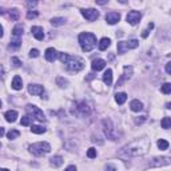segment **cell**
I'll return each instance as SVG.
<instances>
[{"instance_id":"obj_47","label":"cell","mask_w":171,"mask_h":171,"mask_svg":"<svg viewBox=\"0 0 171 171\" xmlns=\"http://www.w3.org/2000/svg\"><path fill=\"white\" fill-rule=\"evenodd\" d=\"M3 36V27H2V24H0V38Z\"/></svg>"},{"instance_id":"obj_29","label":"cell","mask_w":171,"mask_h":171,"mask_svg":"<svg viewBox=\"0 0 171 171\" xmlns=\"http://www.w3.org/2000/svg\"><path fill=\"white\" fill-rule=\"evenodd\" d=\"M64 22H66L64 18H53L51 20V24L52 26H62V24H64Z\"/></svg>"},{"instance_id":"obj_2","label":"cell","mask_w":171,"mask_h":171,"mask_svg":"<svg viewBox=\"0 0 171 171\" xmlns=\"http://www.w3.org/2000/svg\"><path fill=\"white\" fill-rule=\"evenodd\" d=\"M60 62L64 63L66 67L72 72H79L84 68V60L79 56H70L68 53H60Z\"/></svg>"},{"instance_id":"obj_24","label":"cell","mask_w":171,"mask_h":171,"mask_svg":"<svg viewBox=\"0 0 171 171\" xmlns=\"http://www.w3.org/2000/svg\"><path fill=\"white\" fill-rule=\"evenodd\" d=\"M22 35H23V27L18 24L16 27H13V29H12V36H16V38H22Z\"/></svg>"},{"instance_id":"obj_48","label":"cell","mask_w":171,"mask_h":171,"mask_svg":"<svg viewBox=\"0 0 171 171\" xmlns=\"http://www.w3.org/2000/svg\"><path fill=\"white\" fill-rule=\"evenodd\" d=\"M0 171H9V170H7V169H0Z\"/></svg>"},{"instance_id":"obj_23","label":"cell","mask_w":171,"mask_h":171,"mask_svg":"<svg viewBox=\"0 0 171 171\" xmlns=\"http://www.w3.org/2000/svg\"><path fill=\"white\" fill-rule=\"evenodd\" d=\"M128 44L127 42H118V53H125L126 51H128Z\"/></svg>"},{"instance_id":"obj_13","label":"cell","mask_w":171,"mask_h":171,"mask_svg":"<svg viewBox=\"0 0 171 171\" xmlns=\"http://www.w3.org/2000/svg\"><path fill=\"white\" fill-rule=\"evenodd\" d=\"M31 32H32V35L35 36V39H38V40L44 39V31H43L42 27H32Z\"/></svg>"},{"instance_id":"obj_42","label":"cell","mask_w":171,"mask_h":171,"mask_svg":"<svg viewBox=\"0 0 171 171\" xmlns=\"http://www.w3.org/2000/svg\"><path fill=\"white\" fill-rule=\"evenodd\" d=\"M166 72L169 74V75L171 74V63H167V64H166Z\"/></svg>"},{"instance_id":"obj_1","label":"cell","mask_w":171,"mask_h":171,"mask_svg":"<svg viewBox=\"0 0 171 171\" xmlns=\"http://www.w3.org/2000/svg\"><path fill=\"white\" fill-rule=\"evenodd\" d=\"M150 146H151V143H150L149 139H136L131 142L130 145L125 146L122 149V151H120V155H125V156H140V155H145V154L149 151Z\"/></svg>"},{"instance_id":"obj_38","label":"cell","mask_w":171,"mask_h":171,"mask_svg":"<svg viewBox=\"0 0 171 171\" xmlns=\"http://www.w3.org/2000/svg\"><path fill=\"white\" fill-rule=\"evenodd\" d=\"M29 56H31V58H38V56H39V51L36 48L31 50V51H29Z\"/></svg>"},{"instance_id":"obj_8","label":"cell","mask_w":171,"mask_h":171,"mask_svg":"<svg viewBox=\"0 0 171 171\" xmlns=\"http://www.w3.org/2000/svg\"><path fill=\"white\" fill-rule=\"evenodd\" d=\"M82 15L88 20V22H94L99 18V12L94 8H88V9H82Z\"/></svg>"},{"instance_id":"obj_37","label":"cell","mask_w":171,"mask_h":171,"mask_svg":"<svg viewBox=\"0 0 171 171\" xmlns=\"http://www.w3.org/2000/svg\"><path fill=\"white\" fill-rule=\"evenodd\" d=\"M11 63L13 64V67H20V64H22V62L18 58H11Z\"/></svg>"},{"instance_id":"obj_15","label":"cell","mask_w":171,"mask_h":171,"mask_svg":"<svg viewBox=\"0 0 171 171\" xmlns=\"http://www.w3.org/2000/svg\"><path fill=\"white\" fill-rule=\"evenodd\" d=\"M130 108L132 110V111H135V112H139V111H142L143 110V104H142V102H139L138 99H134L131 103H130Z\"/></svg>"},{"instance_id":"obj_32","label":"cell","mask_w":171,"mask_h":171,"mask_svg":"<svg viewBox=\"0 0 171 171\" xmlns=\"http://www.w3.org/2000/svg\"><path fill=\"white\" fill-rule=\"evenodd\" d=\"M31 120H32L31 116L26 115V116H23V118H22V120H20V125H22V126H29V125H31Z\"/></svg>"},{"instance_id":"obj_40","label":"cell","mask_w":171,"mask_h":171,"mask_svg":"<svg viewBox=\"0 0 171 171\" xmlns=\"http://www.w3.org/2000/svg\"><path fill=\"white\" fill-rule=\"evenodd\" d=\"M106 171H116V167L111 166V165H107L106 166Z\"/></svg>"},{"instance_id":"obj_51","label":"cell","mask_w":171,"mask_h":171,"mask_svg":"<svg viewBox=\"0 0 171 171\" xmlns=\"http://www.w3.org/2000/svg\"><path fill=\"white\" fill-rule=\"evenodd\" d=\"M0 146H2V145H0Z\"/></svg>"},{"instance_id":"obj_43","label":"cell","mask_w":171,"mask_h":171,"mask_svg":"<svg viewBox=\"0 0 171 171\" xmlns=\"http://www.w3.org/2000/svg\"><path fill=\"white\" fill-rule=\"evenodd\" d=\"M36 4H38V3H36V2H28V3H27V7H29V8H32V7H36Z\"/></svg>"},{"instance_id":"obj_30","label":"cell","mask_w":171,"mask_h":171,"mask_svg":"<svg viewBox=\"0 0 171 171\" xmlns=\"http://www.w3.org/2000/svg\"><path fill=\"white\" fill-rule=\"evenodd\" d=\"M171 126V118H169V116H166V118H163L162 120V128L165 130H169Z\"/></svg>"},{"instance_id":"obj_27","label":"cell","mask_w":171,"mask_h":171,"mask_svg":"<svg viewBox=\"0 0 171 171\" xmlns=\"http://www.w3.org/2000/svg\"><path fill=\"white\" fill-rule=\"evenodd\" d=\"M19 135H20V132L18 131V130H11V131H8V132H7V138H8L9 140L16 139Z\"/></svg>"},{"instance_id":"obj_10","label":"cell","mask_w":171,"mask_h":171,"mask_svg":"<svg viewBox=\"0 0 171 171\" xmlns=\"http://www.w3.org/2000/svg\"><path fill=\"white\" fill-rule=\"evenodd\" d=\"M119 20H120V13H118V12H108L106 15V22L108 24H115Z\"/></svg>"},{"instance_id":"obj_45","label":"cell","mask_w":171,"mask_h":171,"mask_svg":"<svg viewBox=\"0 0 171 171\" xmlns=\"http://www.w3.org/2000/svg\"><path fill=\"white\" fill-rule=\"evenodd\" d=\"M3 74H4V68H3V66L0 64V78L3 76Z\"/></svg>"},{"instance_id":"obj_16","label":"cell","mask_w":171,"mask_h":171,"mask_svg":"<svg viewBox=\"0 0 171 171\" xmlns=\"http://www.w3.org/2000/svg\"><path fill=\"white\" fill-rule=\"evenodd\" d=\"M5 120L7 122H9V123H13L16 120V118H18V112L16 111H13V110H9V111H7L5 112Z\"/></svg>"},{"instance_id":"obj_3","label":"cell","mask_w":171,"mask_h":171,"mask_svg":"<svg viewBox=\"0 0 171 171\" xmlns=\"http://www.w3.org/2000/svg\"><path fill=\"white\" fill-rule=\"evenodd\" d=\"M79 44L83 51L90 52L96 46V36L91 32H82L79 35Z\"/></svg>"},{"instance_id":"obj_5","label":"cell","mask_w":171,"mask_h":171,"mask_svg":"<svg viewBox=\"0 0 171 171\" xmlns=\"http://www.w3.org/2000/svg\"><path fill=\"white\" fill-rule=\"evenodd\" d=\"M103 131L107 135V138L111 139V140H115L116 139V134H115V130L112 127V123L110 119H104L103 120Z\"/></svg>"},{"instance_id":"obj_17","label":"cell","mask_w":171,"mask_h":171,"mask_svg":"<svg viewBox=\"0 0 171 171\" xmlns=\"http://www.w3.org/2000/svg\"><path fill=\"white\" fill-rule=\"evenodd\" d=\"M78 111L80 112V115L82 116L90 115V107L87 106L84 102H82V103H79V106H78Z\"/></svg>"},{"instance_id":"obj_33","label":"cell","mask_w":171,"mask_h":171,"mask_svg":"<svg viewBox=\"0 0 171 171\" xmlns=\"http://www.w3.org/2000/svg\"><path fill=\"white\" fill-rule=\"evenodd\" d=\"M56 83H58V86H60V87H67L68 86V80L63 79L62 76H59V78L56 79Z\"/></svg>"},{"instance_id":"obj_26","label":"cell","mask_w":171,"mask_h":171,"mask_svg":"<svg viewBox=\"0 0 171 171\" xmlns=\"http://www.w3.org/2000/svg\"><path fill=\"white\" fill-rule=\"evenodd\" d=\"M22 46V38H16V36H12L11 38V47L12 48H18V47Z\"/></svg>"},{"instance_id":"obj_11","label":"cell","mask_w":171,"mask_h":171,"mask_svg":"<svg viewBox=\"0 0 171 171\" xmlns=\"http://www.w3.org/2000/svg\"><path fill=\"white\" fill-rule=\"evenodd\" d=\"M28 92L32 95H42L44 92V87L40 84H29L28 86Z\"/></svg>"},{"instance_id":"obj_12","label":"cell","mask_w":171,"mask_h":171,"mask_svg":"<svg viewBox=\"0 0 171 171\" xmlns=\"http://www.w3.org/2000/svg\"><path fill=\"white\" fill-rule=\"evenodd\" d=\"M106 60H103V59H95L92 62V64H91V68L94 70V71H100V70H103L106 67Z\"/></svg>"},{"instance_id":"obj_21","label":"cell","mask_w":171,"mask_h":171,"mask_svg":"<svg viewBox=\"0 0 171 171\" xmlns=\"http://www.w3.org/2000/svg\"><path fill=\"white\" fill-rule=\"evenodd\" d=\"M50 162H51V165L53 166V167H59V166H62L63 165V158L62 156H59V155H56V156H52L51 159H50Z\"/></svg>"},{"instance_id":"obj_41","label":"cell","mask_w":171,"mask_h":171,"mask_svg":"<svg viewBox=\"0 0 171 171\" xmlns=\"http://www.w3.org/2000/svg\"><path fill=\"white\" fill-rule=\"evenodd\" d=\"M149 33H150V29H149V28H147V29H145V31L142 32V38H145V39H146L147 36H149Z\"/></svg>"},{"instance_id":"obj_44","label":"cell","mask_w":171,"mask_h":171,"mask_svg":"<svg viewBox=\"0 0 171 171\" xmlns=\"http://www.w3.org/2000/svg\"><path fill=\"white\" fill-rule=\"evenodd\" d=\"M64 171H76V167H75V166H68Z\"/></svg>"},{"instance_id":"obj_46","label":"cell","mask_w":171,"mask_h":171,"mask_svg":"<svg viewBox=\"0 0 171 171\" xmlns=\"http://www.w3.org/2000/svg\"><path fill=\"white\" fill-rule=\"evenodd\" d=\"M3 135H4V128H3V127H0V138H2Z\"/></svg>"},{"instance_id":"obj_39","label":"cell","mask_w":171,"mask_h":171,"mask_svg":"<svg viewBox=\"0 0 171 171\" xmlns=\"http://www.w3.org/2000/svg\"><path fill=\"white\" fill-rule=\"evenodd\" d=\"M145 120H146V116H139V118L135 119V123L136 125H140V123H143Z\"/></svg>"},{"instance_id":"obj_6","label":"cell","mask_w":171,"mask_h":171,"mask_svg":"<svg viewBox=\"0 0 171 171\" xmlns=\"http://www.w3.org/2000/svg\"><path fill=\"white\" fill-rule=\"evenodd\" d=\"M27 111L31 114L32 118H35L36 120H39V122H44L46 120V116H44V114H43V111L40 108H38L36 106L28 104L27 106Z\"/></svg>"},{"instance_id":"obj_31","label":"cell","mask_w":171,"mask_h":171,"mask_svg":"<svg viewBox=\"0 0 171 171\" xmlns=\"http://www.w3.org/2000/svg\"><path fill=\"white\" fill-rule=\"evenodd\" d=\"M19 11L16 8H13V9H11V11H9V19L11 20H18L19 19Z\"/></svg>"},{"instance_id":"obj_19","label":"cell","mask_w":171,"mask_h":171,"mask_svg":"<svg viewBox=\"0 0 171 171\" xmlns=\"http://www.w3.org/2000/svg\"><path fill=\"white\" fill-rule=\"evenodd\" d=\"M12 88L13 90H22L23 88V80L20 76H15L12 80Z\"/></svg>"},{"instance_id":"obj_18","label":"cell","mask_w":171,"mask_h":171,"mask_svg":"<svg viewBox=\"0 0 171 171\" xmlns=\"http://www.w3.org/2000/svg\"><path fill=\"white\" fill-rule=\"evenodd\" d=\"M103 82H104L107 86H111L112 84V71L110 68L107 70L104 74H103Z\"/></svg>"},{"instance_id":"obj_9","label":"cell","mask_w":171,"mask_h":171,"mask_svg":"<svg viewBox=\"0 0 171 171\" xmlns=\"http://www.w3.org/2000/svg\"><path fill=\"white\" fill-rule=\"evenodd\" d=\"M140 18H142L140 12H138V11H131V12H128V15H127L126 19H127V22H128L131 26H136L140 22Z\"/></svg>"},{"instance_id":"obj_4","label":"cell","mask_w":171,"mask_h":171,"mask_svg":"<svg viewBox=\"0 0 171 171\" xmlns=\"http://www.w3.org/2000/svg\"><path fill=\"white\" fill-rule=\"evenodd\" d=\"M29 151L36 156H42L51 151V146L47 142H38V143H33V145L29 146Z\"/></svg>"},{"instance_id":"obj_20","label":"cell","mask_w":171,"mask_h":171,"mask_svg":"<svg viewBox=\"0 0 171 171\" xmlns=\"http://www.w3.org/2000/svg\"><path fill=\"white\" fill-rule=\"evenodd\" d=\"M110 43H111V40H110L108 38H103L99 42V50L100 51H106V50L110 47Z\"/></svg>"},{"instance_id":"obj_34","label":"cell","mask_w":171,"mask_h":171,"mask_svg":"<svg viewBox=\"0 0 171 171\" xmlns=\"http://www.w3.org/2000/svg\"><path fill=\"white\" fill-rule=\"evenodd\" d=\"M96 150L94 149V147H91V149H88V151H87V156H88L90 159H92V158H96Z\"/></svg>"},{"instance_id":"obj_7","label":"cell","mask_w":171,"mask_h":171,"mask_svg":"<svg viewBox=\"0 0 171 171\" xmlns=\"http://www.w3.org/2000/svg\"><path fill=\"white\" fill-rule=\"evenodd\" d=\"M132 71H134V70H132V67H131V66H126L125 68H123V75L120 76V79L118 80V82H116V86H118V87H119V86H122L123 83L126 82V80H128L130 78H131Z\"/></svg>"},{"instance_id":"obj_22","label":"cell","mask_w":171,"mask_h":171,"mask_svg":"<svg viewBox=\"0 0 171 171\" xmlns=\"http://www.w3.org/2000/svg\"><path fill=\"white\" fill-rule=\"evenodd\" d=\"M115 100L118 104H123V103L127 100V94L126 92H118L115 95Z\"/></svg>"},{"instance_id":"obj_36","label":"cell","mask_w":171,"mask_h":171,"mask_svg":"<svg viewBox=\"0 0 171 171\" xmlns=\"http://www.w3.org/2000/svg\"><path fill=\"white\" fill-rule=\"evenodd\" d=\"M38 15H39L38 11H28V13H27V18H28V19H33V18H36Z\"/></svg>"},{"instance_id":"obj_25","label":"cell","mask_w":171,"mask_h":171,"mask_svg":"<svg viewBox=\"0 0 171 171\" xmlns=\"http://www.w3.org/2000/svg\"><path fill=\"white\" fill-rule=\"evenodd\" d=\"M31 131L33 134H44L46 132V128L43 126H38V125H32L31 126Z\"/></svg>"},{"instance_id":"obj_50","label":"cell","mask_w":171,"mask_h":171,"mask_svg":"<svg viewBox=\"0 0 171 171\" xmlns=\"http://www.w3.org/2000/svg\"><path fill=\"white\" fill-rule=\"evenodd\" d=\"M0 108H2V100H0Z\"/></svg>"},{"instance_id":"obj_49","label":"cell","mask_w":171,"mask_h":171,"mask_svg":"<svg viewBox=\"0 0 171 171\" xmlns=\"http://www.w3.org/2000/svg\"><path fill=\"white\" fill-rule=\"evenodd\" d=\"M3 12H4V11H3V9H0V15H2V13H3Z\"/></svg>"},{"instance_id":"obj_35","label":"cell","mask_w":171,"mask_h":171,"mask_svg":"<svg viewBox=\"0 0 171 171\" xmlns=\"http://www.w3.org/2000/svg\"><path fill=\"white\" fill-rule=\"evenodd\" d=\"M162 92L163 94H170L171 92V84L170 83H165V84L162 86Z\"/></svg>"},{"instance_id":"obj_28","label":"cell","mask_w":171,"mask_h":171,"mask_svg":"<svg viewBox=\"0 0 171 171\" xmlns=\"http://www.w3.org/2000/svg\"><path fill=\"white\" fill-rule=\"evenodd\" d=\"M156 145H158V147H159L160 150H167V149H169V146H170L169 142H167V140H165V139H159Z\"/></svg>"},{"instance_id":"obj_14","label":"cell","mask_w":171,"mask_h":171,"mask_svg":"<svg viewBox=\"0 0 171 171\" xmlns=\"http://www.w3.org/2000/svg\"><path fill=\"white\" fill-rule=\"evenodd\" d=\"M56 56H58V52H56L55 48H47L46 50V59L48 60V62H53V60L56 59Z\"/></svg>"}]
</instances>
